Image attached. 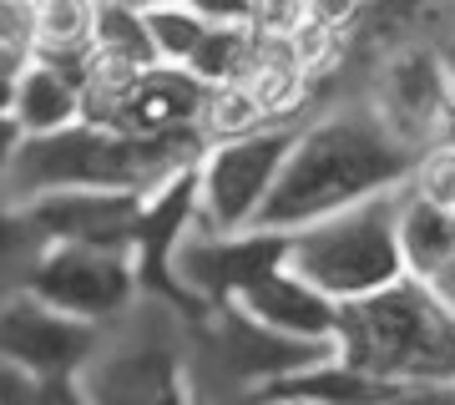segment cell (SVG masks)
<instances>
[{
	"instance_id": "ba28073f",
	"label": "cell",
	"mask_w": 455,
	"mask_h": 405,
	"mask_svg": "<svg viewBox=\"0 0 455 405\" xmlns=\"http://www.w3.org/2000/svg\"><path fill=\"white\" fill-rule=\"evenodd\" d=\"M289 263V233H188V243L178 248V279L197 304L218 314V309L238 304L263 274H274Z\"/></svg>"
},
{
	"instance_id": "2e32d148",
	"label": "cell",
	"mask_w": 455,
	"mask_h": 405,
	"mask_svg": "<svg viewBox=\"0 0 455 405\" xmlns=\"http://www.w3.org/2000/svg\"><path fill=\"white\" fill-rule=\"evenodd\" d=\"M20 137H51L82 122V81L51 61H26L16 77V97H11Z\"/></svg>"
},
{
	"instance_id": "f1b7e54d",
	"label": "cell",
	"mask_w": 455,
	"mask_h": 405,
	"mask_svg": "<svg viewBox=\"0 0 455 405\" xmlns=\"http://www.w3.org/2000/svg\"><path fill=\"white\" fill-rule=\"evenodd\" d=\"M440 71H445V81H451V92H455V46L440 51Z\"/></svg>"
},
{
	"instance_id": "5b68a950",
	"label": "cell",
	"mask_w": 455,
	"mask_h": 405,
	"mask_svg": "<svg viewBox=\"0 0 455 405\" xmlns=\"http://www.w3.org/2000/svg\"><path fill=\"white\" fill-rule=\"evenodd\" d=\"M299 127H263L233 142H212L197 158V223L203 233H248L263 198L274 193L278 167L289 158Z\"/></svg>"
},
{
	"instance_id": "484cf974",
	"label": "cell",
	"mask_w": 455,
	"mask_h": 405,
	"mask_svg": "<svg viewBox=\"0 0 455 405\" xmlns=\"http://www.w3.org/2000/svg\"><path fill=\"white\" fill-rule=\"evenodd\" d=\"M16 152H20V127H16L11 112H0V178H5V167L16 162Z\"/></svg>"
},
{
	"instance_id": "ffe728a7",
	"label": "cell",
	"mask_w": 455,
	"mask_h": 405,
	"mask_svg": "<svg viewBox=\"0 0 455 405\" xmlns=\"http://www.w3.org/2000/svg\"><path fill=\"white\" fill-rule=\"evenodd\" d=\"M263 51V31L259 26H208V36L197 41L193 61L182 71H193L203 86H233L253 71Z\"/></svg>"
},
{
	"instance_id": "83f0119b",
	"label": "cell",
	"mask_w": 455,
	"mask_h": 405,
	"mask_svg": "<svg viewBox=\"0 0 455 405\" xmlns=\"http://www.w3.org/2000/svg\"><path fill=\"white\" fill-rule=\"evenodd\" d=\"M435 142H440V147H451V152H455V92H451V101H445V112H440V132H435Z\"/></svg>"
},
{
	"instance_id": "9c48e42d",
	"label": "cell",
	"mask_w": 455,
	"mask_h": 405,
	"mask_svg": "<svg viewBox=\"0 0 455 405\" xmlns=\"http://www.w3.org/2000/svg\"><path fill=\"white\" fill-rule=\"evenodd\" d=\"M97 350V329L82 320H66L51 304L16 294L0 304V365L41 380H76Z\"/></svg>"
},
{
	"instance_id": "e0dca14e",
	"label": "cell",
	"mask_w": 455,
	"mask_h": 405,
	"mask_svg": "<svg viewBox=\"0 0 455 405\" xmlns=\"http://www.w3.org/2000/svg\"><path fill=\"white\" fill-rule=\"evenodd\" d=\"M182 375L178 355L163 350V344H142V350H127V355H112L107 360V370L82 380L76 375V385H82L86 405H152L163 395L172 380Z\"/></svg>"
},
{
	"instance_id": "d4e9b609",
	"label": "cell",
	"mask_w": 455,
	"mask_h": 405,
	"mask_svg": "<svg viewBox=\"0 0 455 405\" xmlns=\"http://www.w3.org/2000/svg\"><path fill=\"white\" fill-rule=\"evenodd\" d=\"M31 61V56H20V51H5L0 46V112H11V97H16V77L20 66Z\"/></svg>"
},
{
	"instance_id": "d6986e66",
	"label": "cell",
	"mask_w": 455,
	"mask_h": 405,
	"mask_svg": "<svg viewBox=\"0 0 455 405\" xmlns=\"http://www.w3.org/2000/svg\"><path fill=\"white\" fill-rule=\"evenodd\" d=\"M92 61L116 71H147L157 61V46L147 36V16L132 0H97V26H92Z\"/></svg>"
},
{
	"instance_id": "4316f807",
	"label": "cell",
	"mask_w": 455,
	"mask_h": 405,
	"mask_svg": "<svg viewBox=\"0 0 455 405\" xmlns=\"http://www.w3.org/2000/svg\"><path fill=\"white\" fill-rule=\"evenodd\" d=\"M152 405H193V385H188V380L178 375V380H172V385H167Z\"/></svg>"
},
{
	"instance_id": "6da1fadb",
	"label": "cell",
	"mask_w": 455,
	"mask_h": 405,
	"mask_svg": "<svg viewBox=\"0 0 455 405\" xmlns=\"http://www.w3.org/2000/svg\"><path fill=\"white\" fill-rule=\"evenodd\" d=\"M415 162L420 152L400 142L374 112L324 117L314 127H299L253 228L299 233L319 218H334L344 208H359L379 193L405 188L415 178Z\"/></svg>"
},
{
	"instance_id": "4fadbf2b",
	"label": "cell",
	"mask_w": 455,
	"mask_h": 405,
	"mask_svg": "<svg viewBox=\"0 0 455 405\" xmlns=\"http://www.w3.org/2000/svg\"><path fill=\"white\" fill-rule=\"evenodd\" d=\"M233 309H243L253 324L274 329V335H289V340H304V344H334V335H339V304L324 299L319 289H309L289 269L263 274Z\"/></svg>"
},
{
	"instance_id": "7a4b0ae2",
	"label": "cell",
	"mask_w": 455,
	"mask_h": 405,
	"mask_svg": "<svg viewBox=\"0 0 455 405\" xmlns=\"http://www.w3.org/2000/svg\"><path fill=\"white\" fill-rule=\"evenodd\" d=\"M208 152L203 132L178 137H122V132L76 122L51 137H20L16 162L5 167V193L11 198H41V193H137L147 198L178 178Z\"/></svg>"
},
{
	"instance_id": "7c38bea8",
	"label": "cell",
	"mask_w": 455,
	"mask_h": 405,
	"mask_svg": "<svg viewBox=\"0 0 455 405\" xmlns=\"http://www.w3.org/2000/svg\"><path fill=\"white\" fill-rule=\"evenodd\" d=\"M451 101V81L440 71L435 51H405L395 56L385 81H379V122L400 137L405 147L425 152V142H435L440 112Z\"/></svg>"
},
{
	"instance_id": "9a60e30c",
	"label": "cell",
	"mask_w": 455,
	"mask_h": 405,
	"mask_svg": "<svg viewBox=\"0 0 455 405\" xmlns=\"http://www.w3.org/2000/svg\"><path fill=\"white\" fill-rule=\"evenodd\" d=\"M400 259L405 279L435 289L440 299H455V213H440L410 193L400 203Z\"/></svg>"
},
{
	"instance_id": "5bb4252c",
	"label": "cell",
	"mask_w": 455,
	"mask_h": 405,
	"mask_svg": "<svg viewBox=\"0 0 455 405\" xmlns=\"http://www.w3.org/2000/svg\"><path fill=\"white\" fill-rule=\"evenodd\" d=\"M253 405H415L420 390L390 385L379 375H364L355 365H344L339 355H329L314 370H299L289 380H274L248 395Z\"/></svg>"
},
{
	"instance_id": "44dd1931",
	"label": "cell",
	"mask_w": 455,
	"mask_h": 405,
	"mask_svg": "<svg viewBox=\"0 0 455 405\" xmlns=\"http://www.w3.org/2000/svg\"><path fill=\"white\" fill-rule=\"evenodd\" d=\"M147 16V36H152V46H157V61L163 66H188L193 61L197 41L208 36V20H197L188 5H152V11H142Z\"/></svg>"
},
{
	"instance_id": "277c9868",
	"label": "cell",
	"mask_w": 455,
	"mask_h": 405,
	"mask_svg": "<svg viewBox=\"0 0 455 405\" xmlns=\"http://www.w3.org/2000/svg\"><path fill=\"white\" fill-rule=\"evenodd\" d=\"M400 203H405V188L289 233V263L283 269L334 304H355V299H370V294L400 284L405 279Z\"/></svg>"
},
{
	"instance_id": "603a6c76",
	"label": "cell",
	"mask_w": 455,
	"mask_h": 405,
	"mask_svg": "<svg viewBox=\"0 0 455 405\" xmlns=\"http://www.w3.org/2000/svg\"><path fill=\"white\" fill-rule=\"evenodd\" d=\"M208 26H253V0H178Z\"/></svg>"
},
{
	"instance_id": "ac0fdd59",
	"label": "cell",
	"mask_w": 455,
	"mask_h": 405,
	"mask_svg": "<svg viewBox=\"0 0 455 405\" xmlns=\"http://www.w3.org/2000/svg\"><path fill=\"white\" fill-rule=\"evenodd\" d=\"M97 0H31V56L82 81L92 61Z\"/></svg>"
},
{
	"instance_id": "7402d4cb",
	"label": "cell",
	"mask_w": 455,
	"mask_h": 405,
	"mask_svg": "<svg viewBox=\"0 0 455 405\" xmlns=\"http://www.w3.org/2000/svg\"><path fill=\"white\" fill-rule=\"evenodd\" d=\"M410 193L430 203L440 213H455V152L451 147H425L420 162H415V178H410Z\"/></svg>"
},
{
	"instance_id": "52a82bcc",
	"label": "cell",
	"mask_w": 455,
	"mask_h": 405,
	"mask_svg": "<svg viewBox=\"0 0 455 405\" xmlns=\"http://www.w3.org/2000/svg\"><path fill=\"white\" fill-rule=\"evenodd\" d=\"M197 223V167L167 178L163 188H152L137 208V228H132V269H137V294H152L193 324H208L212 314L182 289L178 279V248L188 243Z\"/></svg>"
},
{
	"instance_id": "8992f818",
	"label": "cell",
	"mask_w": 455,
	"mask_h": 405,
	"mask_svg": "<svg viewBox=\"0 0 455 405\" xmlns=\"http://www.w3.org/2000/svg\"><path fill=\"white\" fill-rule=\"evenodd\" d=\"M31 299L51 304L66 320H82L97 329L116 320L137 299V269L132 248H101V243H46L31 263Z\"/></svg>"
},
{
	"instance_id": "8fae6325",
	"label": "cell",
	"mask_w": 455,
	"mask_h": 405,
	"mask_svg": "<svg viewBox=\"0 0 455 405\" xmlns=\"http://www.w3.org/2000/svg\"><path fill=\"white\" fill-rule=\"evenodd\" d=\"M218 355H223V370L238 380V385L253 395V390L274 385V380H289L299 370H314L334 355V344H304L289 340V335H274L243 314V309H218Z\"/></svg>"
},
{
	"instance_id": "cb8c5ba5",
	"label": "cell",
	"mask_w": 455,
	"mask_h": 405,
	"mask_svg": "<svg viewBox=\"0 0 455 405\" xmlns=\"http://www.w3.org/2000/svg\"><path fill=\"white\" fill-rule=\"evenodd\" d=\"M364 0H304V20L319 31H339L344 20H355V11Z\"/></svg>"
},
{
	"instance_id": "3957f363",
	"label": "cell",
	"mask_w": 455,
	"mask_h": 405,
	"mask_svg": "<svg viewBox=\"0 0 455 405\" xmlns=\"http://www.w3.org/2000/svg\"><path fill=\"white\" fill-rule=\"evenodd\" d=\"M334 355L420 395L455 385V309L435 289L400 279L370 299L339 304Z\"/></svg>"
},
{
	"instance_id": "30bf717a",
	"label": "cell",
	"mask_w": 455,
	"mask_h": 405,
	"mask_svg": "<svg viewBox=\"0 0 455 405\" xmlns=\"http://www.w3.org/2000/svg\"><path fill=\"white\" fill-rule=\"evenodd\" d=\"M137 193H41L26 198L20 218L41 243H101V248H132L137 228Z\"/></svg>"
}]
</instances>
